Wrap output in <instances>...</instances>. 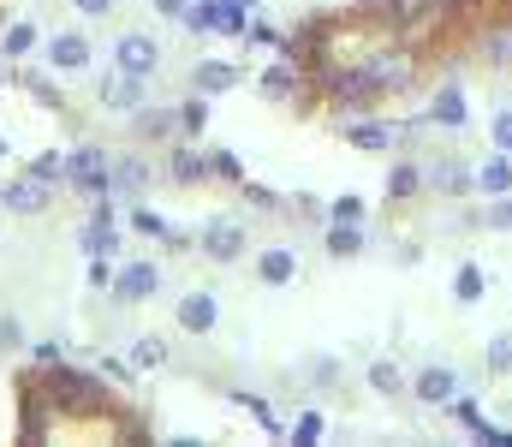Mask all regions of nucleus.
<instances>
[{
	"label": "nucleus",
	"mask_w": 512,
	"mask_h": 447,
	"mask_svg": "<svg viewBox=\"0 0 512 447\" xmlns=\"http://www.w3.org/2000/svg\"><path fill=\"white\" fill-rule=\"evenodd\" d=\"M203 245H209V257H215V263H227V257H239V251H245V233H239L233 221H215V227L203 233Z\"/></svg>",
	"instance_id": "obj_9"
},
{
	"label": "nucleus",
	"mask_w": 512,
	"mask_h": 447,
	"mask_svg": "<svg viewBox=\"0 0 512 447\" xmlns=\"http://www.w3.org/2000/svg\"><path fill=\"white\" fill-rule=\"evenodd\" d=\"M155 424L126 388L60 364V358H30L12 370V442H149Z\"/></svg>",
	"instance_id": "obj_1"
},
{
	"label": "nucleus",
	"mask_w": 512,
	"mask_h": 447,
	"mask_svg": "<svg viewBox=\"0 0 512 447\" xmlns=\"http://www.w3.org/2000/svg\"><path fill=\"white\" fill-rule=\"evenodd\" d=\"M483 364H489L495 376H512V328H507V334H495V340H489V352H483Z\"/></svg>",
	"instance_id": "obj_17"
},
{
	"label": "nucleus",
	"mask_w": 512,
	"mask_h": 447,
	"mask_svg": "<svg viewBox=\"0 0 512 447\" xmlns=\"http://www.w3.org/2000/svg\"><path fill=\"white\" fill-rule=\"evenodd\" d=\"M370 388H376V394H411V382H405V370H399L393 358H376V364H370Z\"/></svg>",
	"instance_id": "obj_13"
},
{
	"label": "nucleus",
	"mask_w": 512,
	"mask_h": 447,
	"mask_svg": "<svg viewBox=\"0 0 512 447\" xmlns=\"http://www.w3.org/2000/svg\"><path fill=\"white\" fill-rule=\"evenodd\" d=\"M477 48H483V60H489V66H507V60H512V24H489V30L477 36Z\"/></svg>",
	"instance_id": "obj_11"
},
{
	"label": "nucleus",
	"mask_w": 512,
	"mask_h": 447,
	"mask_svg": "<svg viewBox=\"0 0 512 447\" xmlns=\"http://www.w3.org/2000/svg\"><path fill=\"white\" fill-rule=\"evenodd\" d=\"M161 6H167V12H179V6H185V0H161Z\"/></svg>",
	"instance_id": "obj_23"
},
{
	"label": "nucleus",
	"mask_w": 512,
	"mask_h": 447,
	"mask_svg": "<svg viewBox=\"0 0 512 447\" xmlns=\"http://www.w3.org/2000/svg\"><path fill=\"white\" fill-rule=\"evenodd\" d=\"M489 138H495V149H507L512 155V108H501V114L489 120Z\"/></svg>",
	"instance_id": "obj_19"
},
{
	"label": "nucleus",
	"mask_w": 512,
	"mask_h": 447,
	"mask_svg": "<svg viewBox=\"0 0 512 447\" xmlns=\"http://www.w3.org/2000/svg\"><path fill=\"white\" fill-rule=\"evenodd\" d=\"M137 293H155V269H131L126 275V298H137Z\"/></svg>",
	"instance_id": "obj_22"
},
{
	"label": "nucleus",
	"mask_w": 512,
	"mask_h": 447,
	"mask_svg": "<svg viewBox=\"0 0 512 447\" xmlns=\"http://www.w3.org/2000/svg\"><path fill=\"white\" fill-rule=\"evenodd\" d=\"M364 6L382 18L387 30H399V36H417L423 24L441 18V0H364Z\"/></svg>",
	"instance_id": "obj_2"
},
{
	"label": "nucleus",
	"mask_w": 512,
	"mask_h": 447,
	"mask_svg": "<svg viewBox=\"0 0 512 447\" xmlns=\"http://www.w3.org/2000/svg\"><path fill=\"white\" fill-rule=\"evenodd\" d=\"M340 132H346V138H352L358 149H399L411 126H399V120H382V114H364V120H340Z\"/></svg>",
	"instance_id": "obj_3"
},
{
	"label": "nucleus",
	"mask_w": 512,
	"mask_h": 447,
	"mask_svg": "<svg viewBox=\"0 0 512 447\" xmlns=\"http://www.w3.org/2000/svg\"><path fill=\"white\" fill-rule=\"evenodd\" d=\"M477 227H489V233H512V191L507 197H489V203L477 209Z\"/></svg>",
	"instance_id": "obj_14"
},
{
	"label": "nucleus",
	"mask_w": 512,
	"mask_h": 447,
	"mask_svg": "<svg viewBox=\"0 0 512 447\" xmlns=\"http://www.w3.org/2000/svg\"><path fill=\"white\" fill-rule=\"evenodd\" d=\"M465 120H471V108H465V90L459 84H441L429 96V108H423V126H441V132H459Z\"/></svg>",
	"instance_id": "obj_5"
},
{
	"label": "nucleus",
	"mask_w": 512,
	"mask_h": 447,
	"mask_svg": "<svg viewBox=\"0 0 512 447\" xmlns=\"http://www.w3.org/2000/svg\"><path fill=\"white\" fill-rule=\"evenodd\" d=\"M483 293H489L483 263H459V275H453V298H459V304H483Z\"/></svg>",
	"instance_id": "obj_10"
},
{
	"label": "nucleus",
	"mask_w": 512,
	"mask_h": 447,
	"mask_svg": "<svg viewBox=\"0 0 512 447\" xmlns=\"http://www.w3.org/2000/svg\"><path fill=\"white\" fill-rule=\"evenodd\" d=\"M328 251H334V257H358V251H364V227H358V221H334V227H328Z\"/></svg>",
	"instance_id": "obj_12"
},
{
	"label": "nucleus",
	"mask_w": 512,
	"mask_h": 447,
	"mask_svg": "<svg viewBox=\"0 0 512 447\" xmlns=\"http://www.w3.org/2000/svg\"><path fill=\"white\" fill-rule=\"evenodd\" d=\"M197 84L203 90H227L233 84V66H197Z\"/></svg>",
	"instance_id": "obj_20"
},
{
	"label": "nucleus",
	"mask_w": 512,
	"mask_h": 447,
	"mask_svg": "<svg viewBox=\"0 0 512 447\" xmlns=\"http://www.w3.org/2000/svg\"><path fill=\"white\" fill-rule=\"evenodd\" d=\"M292 275H298L292 251H268V257H262V281H274V287H280V281H292Z\"/></svg>",
	"instance_id": "obj_18"
},
{
	"label": "nucleus",
	"mask_w": 512,
	"mask_h": 447,
	"mask_svg": "<svg viewBox=\"0 0 512 447\" xmlns=\"http://www.w3.org/2000/svg\"><path fill=\"white\" fill-rule=\"evenodd\" d=\"M334 221H364V197H358V191H346V197L334 203Z\"/></svg>",
	"instance_id": "obj_21"
},
{
	"label": "nucleus",
	"mask_w": 512,
	"mask_h": 447,
	"mask_svg": "<svg viewBox=\"0 0 512 447\" xmlns=\"http://www.w3.org/2000/svg\"><path fill=\"white\" fill-rule=\"evenodd\" d=\"M429 191H435V197H465V191H477V179H471V167H465V161L441 155V161L429 167Z\"/></svg>",
	"instance_id": "obj_6"
},
{
	"label": "nucleus",
	"mask_w": 512,
	"mask_h": 447,
	"mask_svg": "<svg viewBox=\"0 0 512 447\" xmlns=\"http://www.w3.org/2000/svg\"><path fill=\"white\" fill-rule=\"evenodd\" d=\"M453 394H459V370L453 364H429V370L411 376V400H423V406H453Z\"/></svg>",
	"instance_id": "obj_4"
},
{
	"label": "nucleus",
	"mask_w": 512,
	"mask_h": 447,
	"mask_svg": "<svg viewBox=\"0 0 512 447\" xmlns=\"http://www.w3.org/2000/svg\"><path fill=\"white\" fill-rule=\"evenodd\" d=\"M120 60H126V72H149V66H155V42L126 36V42H120Z\"/></svg>",
	"instance_id": "obj_16"
},
{
	"label": "nucleus",
	"mask_w": 512,
	"mask_h": 447,
	"mask_svg": "<svg viewBox=\"0 0 512 447\" xmlns=\"http://www.w3.org/2000/svg\"><path fill=\"white\" fill-rule=\"evenodd\" d=\"M471 179H477V191H483V197H507V191H512V155H507V149L483 155V161L471 167Z\"/></svg>",
	"instance_id": "obj_7"
},
{
	"label": "nucleus",
	"mask_w": 512,
	"mask_h": 447,
	"mask_svg": "<svg viewBox=\"0 0 512 447\" xmlns=\"http://www.w3.org/2000/svg\"><path fill=\"white\" fill-rule=\"evenodd\" d=\"M179 322H185V328H209V322H215V298L191 293L185 304H179Z\"/></svg>",
	"instance_id": "obj_15"
},
{
	"label": "nucleus",
	"mask_w": 512,
	"mask_h": 447,
	"mask_svg": "<svg viewBox=\"0 0 512 447\" xmlns=\"http://www.w3.org/2000/svg\"><path fill=\"white\" fill-rule=\"evenodd\" d=\"M423 185H429V173H423L417 161H393V167H387V197H393V203H411Z\"/></svg>",
	"instance_id": "obj_8"
}]
</instances>
